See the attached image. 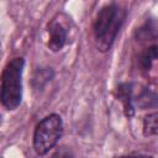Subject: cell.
I'll use <instances>...</instances> for the list:
<instances>
[{
    "mask_svg": "<svg viewBox=\"0 0 158 158\" xmlns=\"http://www.w3.org/2000/svg\"><path fill=\"white\" fill-rule=\"evenodd\" d=\"M125 19L126 10L117 4H109L99 10L93 30L95 46L100 52L105 53L112 47Z\"/></svg>",
    "mask_w": 158,
    "mask_h": 158,
    "instance_id": "obj_1",
    "label": "cell"
},
{
    "mask_svg": "<svg viewBox=\"0 0 158 158\" xmlns=\"http://www.w3.org/2000/svg\"><path fill=\"white\" fill-rule=\"evenodd\" d=\"M25 60L21 57L12 58L5 65L1 74L0 99L2 106L9 110H16L22 100V72Z\"/></svg>",
    "mask_w": 158,
    "mask_h": 158,
    "instance_id": "obj_2",
    "label": "cell"
},
{
    "mask_svg": "<svg viewBox=\"0 0 158 158\" xmlns=\"http://www.w3.org/2000/svg\"><path fill=\"white\" fill-rule=\"evenodd\" d=\"M63 135V121L58 114H51L42 118L35 127L33 148L37 154H47Z\"/></svg>",
    "mask_w": 158,
    "mask_h": 158,
    "instance_id": "obj_3",
    "label": "cell"
},
{
    "mask_svg": "<svg viewBox=\"0 0 158 158\" xmlns=\"http://www.w3.org/2000/svg\"><path fill=\"white\" fill-rule=\"evenodd\" d=\"M47 31H48V47L51 51L53 52H58L60 51L64 44L67 43V30L63 26V23L60 21H58L57 19H53L48 26H47Z\"/></svg>",
    "mask_w": 158,
    "mask_h": 158,
    "instance_id": "obj_4",
    "label": "cell"
},
{
    "mask_svg": "<svg viewBox=\"0 0 158 158\" xmlns=\"http://www.w3.org/2000/svg\"><path fill=\"white\" fill-rule=\"evenodd\" d=\"M133 85L132 83H122L117 86L116 94L121 100L125 110V115L127 117H132L135 115V104H133Z\"/></svg>",
    "mask_w": 158,
    "mask_h": 158,
    "instance_id": "obj_5",
    "label": "cell"
},
{
    "mask_svg": "<svg viewBox=\"0 0 158 158\" xmlns=\"http://www.w3.org/2000/svg\"><path fill=\"white\" fill-rule=\"evenodd\" d=\"M133 104H135V106H137L141 110L157 107L158 106V94L149 89H144L138 94V96H136V99H133Z\"/></svg>",
    "mask_w": 158,
    "mask_h": 158,
    "instance_id": "obj_6",
    "label": "cell"
},
{
    "mask_svg": "<svg viewBox=\"0 0 158 158\" xmlns=\"http://www.w3.org/2000/svg\"><path fill=\"white\" fill-rule=\"evenodd\" d=\"M136 37L141 41H148L158 37V20H148L146 21L137 31Z\"/></svg>",
    "mask_w": 158,
    "mask_h": 158,
    "instance_id": "obj_7",
    "label": "cell"
},
{
    "mask_svg": "<svg viewBox=\"0 0 158 158\" xmlns=\"http://www.w3.org/2000/svg\"><path fill=\"white\" fill-rule=\"evenodd\" d=\"M154 59H158V46L153 44L148 48H146L139 58V64L143 70H149L152 67V63Z\"/></svg>",
    "mask_w": 158,
    "mask_h": 158,
    "instance_id": "obj_8",
    "label": "cell"
},
{
    "mask_svg": "<svg viewBox=\"0 0 158 158\" xmlns=\"http://www.w3.org/2000/svg\"><path fill=\"white\" fill-rule=\"evenodd\" d=\"M143 135L158 136V111L151 112L143 118Z\"/></svg>",
    "mask_w": 158,
    "mask_h": 158,
    "instance_id": "obj_9",
    "label": "cell"
}]
</instances>
